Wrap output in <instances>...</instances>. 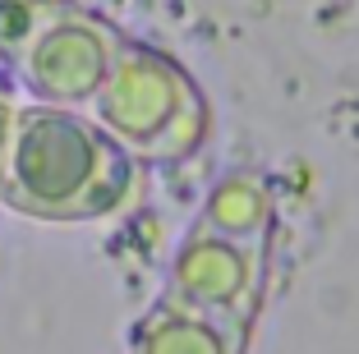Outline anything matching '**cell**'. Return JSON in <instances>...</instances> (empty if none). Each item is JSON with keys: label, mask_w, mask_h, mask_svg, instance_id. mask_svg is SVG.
Segmentation results:
<instances>
[{"label": "cell", "mask_w": 359, "mask_h": 354, "mask_svg": "<svg viewBox=\"0 0 359 354\" xmlns=\"http://www.w3.org/2000/svg\"><path fill=\"white\" fill-rule=\"evenodd\" d=\"M198 221H208V226L222 230V235H235V240L272 244V226H276L272 189H267L254 170H231V175H222L212 184Z\"/></svg>", "instance_id": "8992f818"}, {"label": "cell", "mask_w": 359, "mask_h": 354, "mask_svg": "<svg viewBox=\"0 0 359 354\" xmlns=\"http://www.w3.org/2000/svg\"><path fill=\"white\" fill-rule=\"evenodd\" d=\"M83 115L138 166H180L208 143L212 115L194 74L166 51L143 42L120 46L111 74L83 106Z\"/></svg>", "instance_id": "7a4b0ae2"}, {"label": "cell", "mask_w": 359, "mask_h": 354, "mask_svg": "<svg viewBox=\"0 0 359 354\" xmlns=\"http://www.w3.org/2000/svg\"><path fill=\"white\" fill-rule=\"evenodd\" d=\"M125 32L74 0H0V64L37 106L83 111Z\"/></svg>", "instance_id": "3957f363"}, {"label": "cell", "mask_w": 359, "mask_h": 354, "mask_svg": "<svg viewBox=\"0 0 359 354\" xmlns=\"http://www.w3.org/2000/svg\"><path fill=\"white\" fill-rule=\"evenodd\" d=\"M267 249L272 244L263 240H235V235L212 230L208 221H194L170 258L166 294L254 327L267 290Z\"/></svg>", "instance_id": "277c9868"}, {"label": "cell", "mask_w": 359, "mask_h": 354, "mask_svg": "<svg viewBox=\"0 0 359 354\" xmlns=\"http://www.w3.org/2000/svg\"><path fill=\"white\" fill-rule=\"evenodd\" d=\"M244 345H249L244 322L194 308L175 294H161L134 327L129 354H244Z\"/></svg>", "instance_id": "5b68a950"}, {"label": "cell", "mask_w": 359, "mask_h": 354, "mask_svg": "<svg viewBox=\"0 0 359 354\" xmlns=\"http://www.w3.org/2000/svg\"><path fill=\"white\" fill-rule=\"evenodd\" d=\"M14 115L19 106L10 97H0V175H5V156H10V134H14Z\"/></svg>", "instance_id": "52a82bcc"}, {"label": "cell", "mask_w": 359, "mask_h": 354, "mask_svg": "<svg viewBox=\"0 0 359 354\" xmlns=\"http://www.w3.org/2000/svg\"><path fill=\"white\" fill-rule=\"evenodd\" d=\"M138 161L102 134L83 111L19 106L0 203L19 217L79 226L120 212L134 193Z\"/></svg>", "instance_id": "6da1fadb"}]
</instances>
